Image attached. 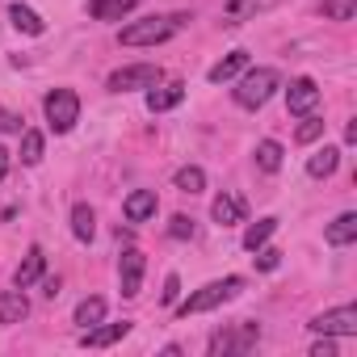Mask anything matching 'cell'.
<instances>
[{
	"label": "cell",
	"instance_id": "20",
	"mask_svg": "<svg viewBox=\"0 0 357 357\" xmlns=\"http://www.w3.org/2000/svg\"><path fill=\"white\" fill-rule=\"evenodd\" d=\"M9 22H13L22 34H34V38H38V34H47V22H43L30 5H9Z\"/></svg>",
	"mask_w": 357,
	"mask_h": 357
},
{
	"label": "cell",
	"instance_id": "1",
	"mask_svg": "<svg viewBox=\"0 0 357 357\" xmlns=\"http://www.w3.org/2000/svg\"><path fill=\"white\" fill-rule=\"evenodd\" d=\"M244 278L240 273H231V278H219V282H206L202 290H194L185 303H172L176 307V315L181 319H190V315H202V311H215V307H223V303H231L236 294H244Z\"/></svg>",
	"mask_w": 357,
	"mask_h": 357
},
{
	"label": "cell",
	"instance_id": "6",
	"mask_svg": "<svg viewBox=\"0 0 357 357\" xmlns=\"http://www.w3.org/2000/svg\"><path fill=\"white\" fill-rule=\"evenodd\" d=\"M257 340H261V328H257L252 319H240L236 328L211 336V353H215V357H219V353H244V349H252Z\"/></svg>",
	"mask_w": 357,
	"mask_h": 357
},
{
	"label": "cell",
	"instance_id": "4",
	"mask_svg": "<svg viewBox=\"0 0 357 357\" xmlns=\"http://www.w3.org/2000/svg\"><path fill=\"white\" fill-rule=\"evenodd\" d=\"M43 114H47V126L55 135H68L80 122V97L72 89H51L47 101H43Z\"/></svg>",
	"mask_w": 357,
	"mask_h": 357
},
{
	"label": "cell",
	"instance_id": "33",
	"mask_svg": "<svg viewBox=\"0 0 357 357\" xmlns=\"http://www.w3.org/2000/svg\"><path fill=\"white\" fill-rule=\"evenodd\" d=\"M311 357H336V340H332V336L315 340V344H311Z\"/></svg>",
	"mask_w": 357,
	"mask_h": 357
},
{
	"label": "cell",
	"instance_id": "10",
	"mask_svg": "<svg viewBox=\"0 0 357 357\" xmlns=\"http://www.w3.org/2000/svg\"><path fill=\"white\" fill-rule=\"evenodd\" d=\"M126 332H130V319H122V324H93V328L80 332V344H84V349H109V344H118Z\"/></svg>",
	"mask_w": 357,
	"mask_h": 357
},
{
	"label": "cell",
	"instance_id": "22",
	"mask_svg": "<svg viewBox=\"0 0 357 357\" xmlns=\"http://www.w3.org/2000/svg\"><path fill=\"white\" fill-rule=\"evenodd\" d=\"M336 164H340V147H319V151L307 160V172L319 181V176H332V172H336Z\"/></svg>",
	"mask_w": 357,
	"mask_h": 357
},
{
	"label": "cell",
	"instance_id": "8",
	"mask_svg": "<svg viewBox=\"0 0 357 357\" xmlns=\"http://www.w3.org/2000/svg\"><path fill=\"white\" fill-rule=\"evenodd\" d=\"M286 109H290L294 118H307V114H315V109H319V84H315L311 76H298V80H290V89H286Z\"/></svg>",
	"mask_w": 357,
	"mask_h": 357
},
{
	"label": "cell",
	"instance_id": "21",
	"mask_svg": "<svg viewBox=\"0 0 357 357\" xmlns=\"http://www.w3.org/2000/svg\"><path fill=\"white\" fill-rule=\"evenodd\" d=\"M172 185L181 190V194H202V190H206V172H202L198 164H185V168L172 172Z\"/></svg>",
	"mask_w": 357,
	"mask_h": 357
},
{
	"label": "cell",
	"instance_id": "9",
	"mask_svg": "<svg viewBox=\"0 0 357 357\" xmlns=\"http://www.w3.org/2000/svg\"><path fill=\"white\" fill-rule=\"evenodd\" d=\"M143 269H147V257L139 248H126L118 257V282H122V298H135L143 290Z\"/></svg>",
	"mask_w": 357,
	"mask_h": 357
},
{
	"label": "cell",
	"instance_id": "30",
	"mask_svg": "<svg viewBox=\"0 0 357 357\" xmlns=\"http://www.w3.org/2000/svg\"><path fill=\"white\" fill-rule=\"evenodd\" d=\"M278 265H282V252L261 244V248H257V269H265V273H269V269H278Z\"/></svg>",
	"mask_w": 357,
	"mask_h": 357
},
{
	"label": "cell",
	"instance_id": "24",
	"mask_svg": "<svg viewBox=\"0 0 357 357\" xmlns=\"http://www.w3.org/2000/svg\"><path fill=\"white\" fill-rule=\"evenodd\" d=\"M101 319H105V298H101V294H89V298L76 303V324H80V328H93V324H101Z\"/></svg>",
	"mask_w": 357,
	"mask_h": 357
},
{
	"label": "cell",
	"instance_id": "23",
	"mask_svg": "<svg viewBox=\"0 0 357 357\" xmlns=\"http://www.w3.org/2000/svg\"><path fill=\"white\" fill-rule=\"evenodd\" d=\"M278 231V219L273 215H265V219H257V223H248V231H244V248L248 252H257L261 244H269V236Z\"/></svg>",
	"mask_w": 357,
	"mask_h": 357
},
{
	"label": "cell",
	"instance_id": "3",
	"mask_svg": "<svg viewBox=\"0 0 357 357\" xmlns=\"http://www.w3.org/2000/svg\"><path fill=\"white\" fill-rule=\"evenodd\" d=\"M278 89H282L278 68H244V72L236 76V105H244V109H261Z\"/></svg>",
	"mask_w": 357,
	"mask_h": 357
},
{
	"label": "cell",
	"instance_id": "29",
	"mask_svg": "<svg viewBox=\"0 0 357 357\" xmlns=\"http://www.w3.org/2000/svg\"><path fill=\"white\" fill-rule=\"evenodd\" d=\"M194 231H198V223L190 215H172V223H168V236L172 240H194Z\"/></svg>",
	"mask_w": 357,
	"mask_h": 357
},
{
	"label": "cell",
	"instance_id": "36",
	"mask_svg": "<svg viewBox=\"0 0 357 357\" xmlns=\"http://www.w3.org/2000/svg\"><path fill=\"white\" fill-rule=\"evenodd\" d=\"M5 176H9V151L0 147V181H5Z\"/></svg>",
	"mask_w": 357,
	"mask_h": 357
},
{
	"label": "cell",
	"instance_id": "34",
	"mask_svg": "<svg viewBox=\"0 0 357 357\" xmlns=\"http://www.w3.org/2000/svg\"><path fill=\"white\" fill-rule=\"evenodd\" d=\"M0 130H22V118H17V114H5V109H0Z\"/></svg>",
	"mask_w": 357,
	"mask_h": 357
},
{
	"label": "cell",
	"instance_id": "11",
	"mask_svg": "<svg viewBox=\"0 0 357 357\" xmlns=\"http://www.w3.org/2000/svg\"><path fill=\"white\" fill-rule=\"evenodd\" d=\"M43 273H47V252H43V244H30L26 257H22V265H17V273H13V282H17V290H26V286H34Z\"/></svg>",
	"mask_w": 357,
	"mask_h": 357
},
{
	"label": "cell",
	"instance_id": "31",
	"mask_svg": "<svg viewBox=\"0 0 357 357\" xmlns=\"http://www.w3.org/2000/svg\"><path fill=\"white\" fill-rule=\"evenodd\" d=\"M248 9H257V0H231V5H227V26H240V17Z\"/></svg>",
	"mask_w": 357,
	"mask_h": 357
},
{
	"label": "cell",
	"instance_id": "14",
	"mask_svg": "<svg viewBox=\"0 0 357 357\" xmlns=\"http://www.w3.org/2000/svg\"><path fill=\"white\" fill-rule=\"evenodd\" d=\"M211 219L219 223V227H231V223H244V198H236V194H219L215 202H211Z\"/></svg>",
	"mask_w": 357,
	"mask_h": 357
},
{
	"label": "cell",
	"instance_id": "32",
	"mask_svg": "<svg viewBox=\"0 0 357 357\" xmlns=\"http://www.w3.org/2000/svg\"><path fill=\"white\" fill-rule=\"evenodd\" d=\"M160 298H164L168 307L181 298V278H176V273H168V278H164V294H160Z\"/></svg>",
	"mask_w": 357,
	"mask_h": 357
},
{
	"label": "cell",
	"instance_id": "13",
	"mask_svg": "<svg viewBox=\"0 0 357 357\" xmlns=\"http://www.w3.org/2000/svg\"><path fill=\"white\" fill-rule=\"evenodd\" d=\"M155 190H135L126 202H122V215H126V223H147L151 215H155Z\"/></svg>",
	"mask_w": 357,
	"mask_h": 357
},
{
	"label": "cell",
	"instance_id": "35",
	"mask_svg": "<svg viewBox=\"0 0 357 357\" xmlns=\"http://www.w3.org/2000/svg\"><path fill=\"white\" fill-rule=\"evenodd\" d=\"M38 282H43V294H47V298L59 294V278H38Z\"/></svg>",
	"mask_w": 357,
	"mask_h": 357
},
{
	"label": "cell",
	"instance_id": "26",
	"mask_svg": "<svg viewBox=\"0 0 357 357\" xmlns=\"http://www.w3.org/2000/svg\"><path fill=\"white\" fill-rule=\"evenodd\" d=\"M22 164H43V130H22Z\"/></svg>",
	"mask_w": 357,
	"mask_h": 357
},
{
	"label": "cell",
	"instance_id": "2",
	"mask_svg": "<svg viewBox=\"0 0 357 357\" xmlns=\"http://www.w3.org/2000/svg\"><path fill=\"white\" fill-rule=\"evenodd\" d=\"M190 17L185 13H164V17H143V22H130V26H122V34H118V43L122 47H155V43H168L176 30H181Z\"/></svg>",
	"mask_w": 357,
	"mask_h": 357
},
{
	"label": "cell",
	"instance_id": "16",
	"mask_svg": "<svg viewBox=\"0 0 357 357\" xmlns=\"http://www.w3.org/2000/svg\"><path fill=\"white\" fill-rule=\"evenodd\" d=\"M30 315V298L22 290H0V324H22Z\"/></svg>",
	"mask_w": 357,
	"mask_h": 357
},
{
	"label": "cell",
	"instance_id": "5",
	"mask_svg": "<svg viewBox=\"0 0 357 357\" xmlns=\"http://www.w3.org/2000/svg\"><path fill=\"white\" fill-rule=\"evenodd\" d=\"M160 80H164V72H160L155 63H130V68L109 72L105 89H109V93H135V89H151V84H160Z\"/></svg>",
	"mask_w": 357,
	"mask_h": 357
},
{
	"label": "cell",
	"instance_id": "17",
	"mask_svg": "<svg viewBox=\"0 0 357 357\" xmlns=\"http://www.w3.org/2000/svg\"><path fill=\"white\" fill-rule=\"evenodd\" d=\"M244 68H248V51H231L227 59H219V63L206 72V80H211V84H227V80H236Z\"/></svg>",
	"mask_w": 357,
	"mask_h": 357
},
{
	"label": "cell",
	"instance_id": "7",
	"mask_svg": "<svg viewBox=\"0 0 357 357\" xmlns=\"http://www.w3.org/2000/svg\"><path fill=\"white\" fill-rule=\"evenodd\" d=\"M311 332H319V336H357V307L344 303V307H336V311L315 315V319H311Z\"/></svg>",
	"mask_w": 357,
	"mask_h": 357
},
{
	"label": "cell",
	"instance_id": "18",
	"mask_svg": "<svg viewBox=\"0 0 357 357\" xmlns=\"http://www.w3.org/2000/svg\"><path fill=\"white\" fill-rule=\"evenodd\" d=\"M135 5H139V0H89V17H97V22H122Z\"/></svg>",
	"mask_w": 357,
	"mask_h": 357
},
{
	"label": "cell",
	"instance_id": "12",
	"mask_svg": "<svg viewBox=\"0 0 357 357\" xmlns=\"http://www.w3.org/2000/svg\"><path fill=\"white\" fill-rule=\"evenodd\" d=\"M181 101H185V84H181V80H172V84H151V89H147V109H151V114H164V109L181 105Z\"/></svg>",
	"mask_w": 357,
	"mask_h": 357
},
{
	"label": "cell",
	"instance_id": "28",
	"mask_svg": "<svg viewBox=\"0 0 357 357\" xmlns=\"http://www.w3.org/2000/svg\"><path fill=\"white\" fill-rule=\"evenodd\" d=\"M319 135H324V118H319V114H307V118L298 122V130H294L298 143H315Z\"/></svg>",
	"mask_w": 357,
	"mask_h": 357
},
{
	"label": "cell",
	"instance_id": "25",
	"mask_svg": "<svg viewBox=\"0 0 357 357\" xmlns=\"http://www.w3.org/2000/svg\"><path fill=\"white\" fill-rule=\"evenodd\" d=\"M282 155H286V151H282L278 139H261V143H257V168H261V172H278V168H282Z\"/></svg>",
	"mask_w": 357,
	"mask_h": 357
},
{
	"label": "cell",
	"instance_id": "19",
	"mask_svg": "<svg viewBox=\"0 0 357 357\" xmlns=\"http://www.w3.org/2000/svg\"><path fill=\"white\" fill-rule=\"evenodd\" d=\"M72 236H76L80 244H89V240L97 236V215H93L89 202H76V206H72Z\"/></svg>",
	"mask_w": 357,
	"mask_h": 357
},
{
	"label": "cell",
	"instance_id": "15",
	"mask_svg": "<svg viewBox=\"0 0 357 357\" xmlns=\"http://www.w3.org/2000/svg\"><path fill=\"white\" fill-rule=\"evenodd\" d=\"M324 240H328L332 248H344V244H353V240H357V215H353V211H344V215H336V219L328 223V231H324Z\"/></svg>",
	"mask_w": 357,
	"mask_h": 357
},
{
	"label": "cell",
	"instance_id": "27",
	"mask_svg": "<svg viewBox=\"0 0 357 357\" xmlns=\"http://www.w3.org/2000/svg\"><path fill=\"white\" fill-rule=\"evenodd\" d=\"M357 0H324V17L328 22H353Z\"/></svg>",
	"mask_w": 357,
	"mask_h": 357
}]
</instances>
